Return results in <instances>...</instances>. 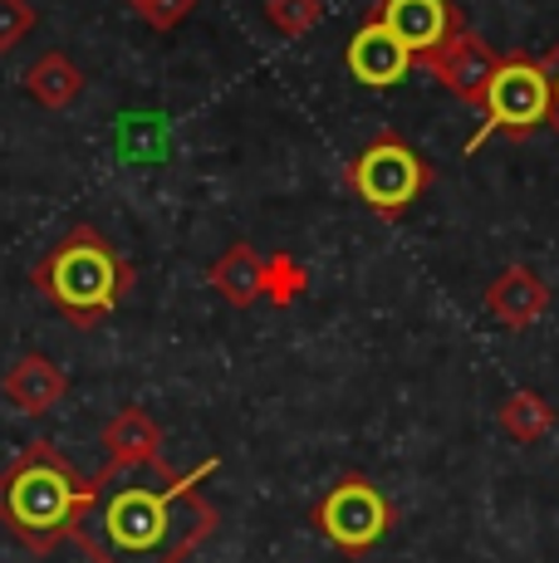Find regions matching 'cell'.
Wrapping results in <instances>:
<instances>
[{
    "label": "cell",
    "mask_w": 559,
    "mask_h": 563,
    "mask_svg": "<svg viewBox=\"0 0 559 563\" xmlns=\"http://www.w3.org/2000/svg\"><path fill=\"white\" fill-rule=\"evenodd\" d=\"M211 471L217 461L187 475L172 465H103L89 481L94 505L74 529V544H84L94 563H187L221 525L217 505L197 490Z\"/></svg>",
    "instance_id": "1"
},
{
    "label": "cell",
    "mask_w": 559,
    "mask_h": 563,
    "mask_svg": "<svg viewBox=\"0 0 559 563\" xmlns=\"http://www.w3.org/2000/svg\"><path fill=\"white\" fill-rule=\"evenodd\" d=\"M89 505L94 485L50 441H30L20 461L0 475V529H10L35 554H50L59 539H74Z\"/></svg>",
    "instance_id": "2"
},
{
    "label": "cell",
    "mask_w": 559,
    "mask_h": 563,
    "mask_svg": "<svg viewBox=\"0 0 559 563\" xmlns=\"http://www.w3.org/2000/svg\"><path fill=\"white\" fill-rule=\"evenodd\" d=\"M35 285L45 289L59 305V313H69L79 329H94L99 319H109L118 309V299L133 285V269L113 255V245L103 241L94 225H79L40 260Z\"/></svg>",
    "instance_id": "3"
},
{
    "label": "cell",
    "mask_w": 559,
    "mask_h": 563,
    "mask_svg": "<svg viewBox=\"0 0 559 563\" xmlns=\"http://www.w3.org/2000/svg\"><path fill=\"white\" fill-rule=\"evenodd\" d=\"M481 128L471 133V143H467V153H476L481 143H486L491 133H515V137H525V133H535L540 123H550V113H555V89H550V74H545V64L540 59H501V69H496V79H491V89H486V103H481Z\"/></svg>",
    "instance_id": "4"
},
{
    "label": "cell",
    "mask_w": 559,
    "mask_h": 563,
    "mask_svg": "<svg viewBox=\"0 0 559 563\" xmlns=\"http://www.w3.org/2000/svg\"><path fill=\"white\" fill-rule=\"evenodd\" d=\"M427 181H432V167H427V162L393 133L373 137L349 167V187L359 191V201L373 206L383 221L403 216L407 206L427 191Z\"/></svg>",
    "instance_id": "5"
},
{
    "label": "cell",
    "mask_w": 559,
    "mask_h": 563,
    "mask_svg": "<svg viewBox=\"0 0 559 563\" xmlns=\"http://www.w3.org/2000/svg\"><path fill=\"white\" fill-rule=\"evenodd\" d=\"M315 525L343 554H369V549L388 534L393 510L369 475H343L335 490L315 505Z\"/></svg>",
    "instance_id": "6"
},
{
    "label": "cell",
    "mask_w": 559,
    "mask_h": 563,
    "mask_svg": "<svg viewBox=\"0 0 559 563\" xmlns=\"http://www.w3.org/2000/svg\"><path fill=\"white\" fill-rule=\"evenodd\" d=\"M417 64H423V69H432L467 108H481V103H486L491 79H496V69H501V54L491 49L481 35H471V30L457 25L442 45H437L432 54H423Z\"/></svg>",
    "instance_id": "7"
},
{
    "label": "cell",
    "mask_w": 559,
    "mask_h": 563,
    "mask_svg": "<svg viewBox=\"0 0 559 563\" xmlns=\"http://www.w3.org/2000/svg\"><path fill=\"white\" fill-rule=\"evenodd\" d=\"M413 69H417V54L379 15L369 25H359V35L349 40V74L359 84H369V89H397Z\"/></svg>",
    "instance_id": "8"
},
{
    "label": "cell",
    "mask_w": 559,
    "mask_h": 563,
    "mask_svg": "<svg viewBox=\"0 0 559 563\" xmlns=\"http://www.w3.org/2000/svg\"><path fill=\"white\" fill-rule=\"evenodd\" d=\"M379 20L417 54V59L432 54L451 30H457V10H451L447 0H383Z\"/></svg>",
    "instance_id": "9"
},
{
    "label": "cell",
    "mask_w": 559,
    "mask_h": 563,
    "mask_svg": "<svg viewBox=\"0 0 559 563\" xmlns=\"http://www.w3.org/2000/svg\"><path fill=\"white\" fill-rule=\"evenodd\" d=\"M486 309L496 323H505V329H530V323L550 309V289H545V279L535 275L530 265H511L491 279Z\"/></svg>",
    "instance_id": "10"
},
{
    "label": "cell",
    "mask_w": 559,
    "mask_h": 563,
    "mask_svg": "<svg viewBox=\"0 0 559 563\" xmlns=\"http://www.w3.org/2000/svg\"><path fill=\"white\" fill-rule=\"evenodd\" d=\"M64 393H69V377H64V367L55 358H45V353H25V358L6 373V402L15 411H25V417H45L50 407L64 402Z\"/></svg>",
    "instance_id": "11"
},
{
    "label": "cell",
    "mask_w": 559,
    "mask_h": 563,
    "mask_svg": "<svg viewBox=\"0 0 559 563\" xmlns=\"http://www.w3.org/2000/svg\"><path fill=\"white\" fill-rule=\"evenodd\" d=\"M103 451L109 465H153L163 471V427L147 417L143 407H123L118 417L103 427Z\"/></svg>",
    "instance_id": "12"
},
{
    "label": "cell",
    "mask_w": 559,
    "mask_h": 563,
    "mask_svg": "<svg viewBox=\"0 0 559 563\" xmlns=\"http://www.w3.org/2000/svg\"><path fill=\"white\" fill-rule=\"evenodd\" d=\"M207 285L217 289L226 305L245 309V305H255V299H265V260L245 241H235V245H226V255L207 269Z\"/></svg>",
    "instance_id": "13"
},
{
    "label": "cell",
    "mask_w": 559,
    "mask_h": 563,
    "mask_svg": "<svg viewBox=\"0 0 559 563\" xmlns=\"http://www.w3.org/2000/svg\"><path fill=\"white\" fill-rule=\"evenodd\" d=\"M25 93H30V99H35L40 108L59 113V108H69V103L84 93V74L74 69L69 54L50 49V54H40V59L25 69Z\"/></svg>",
    "instance_id": "14"
},
{
    "label": "cell",
    "mask_w": 559,
    "mask_h": 563,
    "mask_svg": "<svg viewBox=\"0 0 559 563\" xmlns=\"http://www.w3.org/2000/svg\"><path fill=\"white\" fill-rule=\"evenodd\" d=\"M550 427H555V407L540 393H530V387H520V393H511L501 402V431L511 441H520V446L540 441Z\"/></svg>",
    "instance_id": "15"
},
{
    "label": "cell",
    "mask_w": 559,
    "mask_h": 563,
    "mask_svg": "<svg viewBox=\"0 0 559 563\" xmlns=\"http://www.w3.org/2000/svg\"><path fill=\"white\" fill-rule=\"evenodd\" d=\"M305 289H309V269L299 265L295 255H271L265 260V299H271L275 309H289Z\"/></svg>",
    "instance_id": "16"
},
{
    "label": "cell",
    "mask_w": 559,
    "mask_h": 563,
    "mask_svg": "<svg viewBox=\"0 0 559 563\" xmlns=\"http://www.w3.org/2000/svg\"><path fill=\"white\" fill-rule=\"evenodd\" d=\"M265 15L285 40H299L319 25V0H265Z\"/></svg>",
    "instance_id": "17"
},
{
    "label": "cell",
    "mask_w": 559,
    "mask_h": 563,
    "mask_svg": "<svg viewBox=\"0 0 559 563\" xmlns=\"http://www.w3.org/2000/svg\"><path fill=\"white\" fill-rule=\"evenodd\" d=\"M30 30H35V10H30V0H0V54L15 49Z\"/></svg>",
    "instance_id": "18"
},
{
    "label": "cell",
    "mask_w": 559,
    "mask_h": 563,
    "mask_svg": "<svg viewBox=\"0 0 559 563\" xmlns=\"http://www.w3.org/2000/svg\"><path fill=\"white\" fill-rule=\"evenodd\" d=\"M133 10L147 20L153 30H177L182 20L197 10V0H133Z\"/></svg>",
    "instance_id": "19"
},
{
    "label": "cell",
    "mask_w": 559,
    "mask_h": 563,
    "mask_svg": "<svg viewBox=\"0 0 559 563\" xmlns=\"http://www.w3.org/2000/svg\"><path fill=\"white\" fill-rule=\"evenodd\" d=\"M540 64H545V74H550V89H555V113H550V118H555V128H559V45L545 54Z\"/></svg>",
    "instance_id": "20"
}]
</instances>
